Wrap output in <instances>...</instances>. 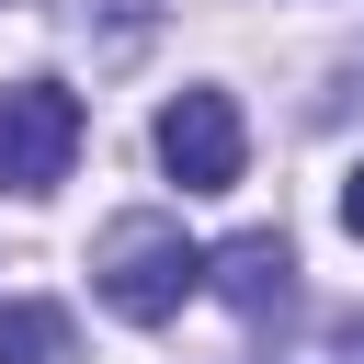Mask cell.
I'll return each mask as SVG.
<instances>
[{
    "instance_id": "8992f818",
    "label": "cell",
    "mask_w": 364,
    "mask_h": 364,
    "mask_svg": "<svg viewBox=\"0 0 364 364\" xmlns=\"http://www.w3.org/2000/svg\"><path fill=\"white\" fill-rule=\"evenodd\" d=\"M341 228H353V239H364V171H353V182H341Z\"/></svg>"
},
{
    "instance_id": "7a4b0ae2",
    "label": "cell",
    "mask_w": 364,
    "mask_h": 364,
    "mask_svg": "<svg viewBox=\"0 0 364 364\" xmlns=\"http://www.w3.org/2000/svg\"><path fill=\"white\" fill-rule=\"evenodd\" d=\"M68 159H80V91L11 80L0 91V193H46V182H68Z\"/></svg>"
},
{
    "instance_id": "277c9868",
    "label": "cell",
    "mask_w": 364,
    "mask_h": 364,
    "mask_svg": "<svg viewBox=\"0 0 364 364\" xmlns=\"http://www.w3.org/2000/svg\"><path fill=\"white\" fill-rule=\"evenodd\" d=\"M205 273H216V296H228V307H250V318H262V307H284V284H296V250H284L273 228H239L228 250H205Z\"/></svg>"
},
{
    "instance_id": "6da1fadb",
    "label": "cell",
    "mask_w": 364,
    "mask_h": 364,
    "mask_svg": "<svg viewBox=\"0 0 364 364\" xmlns=\"http://www.w3.org/2000/svg\"><path fill=\"white\" fill-rule=\"evenodd\" d=\"M193 284H205V250L182 239V216H114V228L91 239V296H102L114 318H136V330L182 318Z\"/></svg>"
},
{
    "instance_id": "5b68a950",
    "label": "cell",
    "mask_w": 364,
    "mask_h": 364,
    "mask_svg": "<svg viewBox=\"0 0 364 364\" xmlns=\"http://www.w3.org/2000/svg\"><path fill=\"white\" fill-rule=\"evenodd\" d=\"M0 364H68V307L11 296V307H0Z\"/></svg>"
},
{
    "instance_id": "3957f363",
    "label": "cell",
    "mask_w": 364,
    "mask_h": 364,
    "mask_svg": "<svg viewBox=\"0 0 364 364\" xmlns=\"http://www.w3.org/2000/svg\"><path fill=\"white\" fill-rule=\"evenodd\" d=\"M239 159H250V125H239L228 91H171V102H159V171H171L182 193H228Z\"/></svg>"
}]
</instances>
